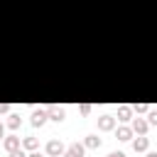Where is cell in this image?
<instances>
[{
	"instance_id": "6da1fadb",
	"label": "cell",
	"mask_w": 157,
	"mask_h": 157,
	"mask_svg": "<svg viewBox=\"0 0 157 157\" xmlns=\"http://www.w3.org/2000/svg\"><path fill=\"white\" fill-rule=\"evenodd\" d=\"M64 142H59V140H49L47 142V155H52V157H61L64 155Z\"/></svg>"
},
{
	"instance_id": "7a4b0ae2",
	"label": "cell",
	"mask_w": 157,
	"mask_h": 157,
	"mask_svg": "<svg viewBox=\"0 0 157 157\" xmlns=\"http://www.w3.org/2000/svg\"><path fill=\"white\" fill-rule=\"evenodd\" d=\"M44 110H47V118H52V120H56V123H61V120L66 118L64 108H54V105H47Z\"/></svg>"
},
{
	"instance_id": "3957f363",
	"label": "cell",
	"mask_w": 157,
	"mask_h": 157,
	"mask_svg": "<svg viewBox=\"0 0 157 157\" xmlns=\"http://www.w3.org/2000/svg\"><path fill=\"white\" fill-rule=\"evenodd\" d=\"M2 147H5L7 152L20 150V137H17V135H7V137H2Z\"/></svg>"
},
{
	"instance_id": "277c9868",
	"label": "cell",
	"mask_w": 157,
	"mask_h": 157,
	"mask_svg": "<svg viewBox=\"0 0 157 157\" xmlns=\"http://www.w3.org/2000/svg\"><path fill=\"white\" fill-rule=\"evenodd\" d=\"M115 128V118L113 115H101L98 118V130H113Z\"/></svg>"
},
{
	"instance_id": "5b68a950",
	"label": "cell",
	"mask_w": 157,
	"mask_h": 157,
	"mask_svg": "<svg viewBox=\"0 0 157 157\" xmlns=\"http://www.w3.org/2000/svg\"><path fill=\"white\" fill-rule=\"evenodd\" d=\"M147 147H150V137L140 135V137H135V140H132V150H135V152H145Z\"/></svg>"
},
{
	"instance_id": "8992f818",
	"label": "cell",
	"mask_w": 157,
	"mask_h": 157,
	"mask_svg": "<svg viewBox=\"0 0 157 157\" xmlns=\"http://www.w3.org/2000/svg\"><path fill=\"white\" fill-rule=\"evenodd\" d=\"M44 123H47V110H44V108H42V110H34V113H32V125H34V128H42Z\"/></svg>"
},
{
	"instance_id": "52a82bcc",
	"label": "cell",
	"mask_w": 157,
	"mask_h": 157,
	"mask_svg": "<svg viewBox=\"0 0 157 157\" xmlns=\"http://www.w3.org/2000/svg\"><path fill=\"white\" fill-rule=\"evenodd\" d=\"M147 128H150V125H147V120H142V118H135L130 130H132V132H140V135H145V132H147Z\"/></svg>"
},
{
	"instance_id": "ba28073f",
	"label": "cell",
	"mask_w": 157,
	"mask_h": 157,
	"mask_svg": "<svg viewBox=\"0 0 157 157\" xmlns=\"http://www.w3.org/2000/svg\"><path fill=\"white\" fill-rule=\"evenodd\" d=\"M130 118H132V108H130V105H120L115 120H130Z\"/></svg>"
},
{
	"instance_id": "9c48e42d",
	"label": "cell",
	"mask_w": 157,
	"mask_h": 157,
	"mask_svg": "<svg viewBox=\"0 0 157 157\" xmlns=\"http://www.w3.org/2000/svg\"><path fill=\"white\" fill-rule=\"evenodd\" d=\"M115 135H118V140H130V137H132V130H130L128 125H120V128L115 130Z\"/></svg>"
},
{
	"instance_id": "30bf717a",
	"label": "cell",
	"mask_w": 157,
	"mask_h": 157,
	"mask_svg": "<svg viewBox=\"0 0 157 157\" xmlns=\"http://www.w3.org/2000/svg\"><path fill=\"white\" fill-rule=\"evenodd\" d=\"M20 147H25V150H29V152H32V150H37V147H39V142H37V137H25V140L20 142Z\"/></svg>"
},
{
	"instance_id": "8fae6325",
	"label": "cell",
	"mask_w": 157,
	"mask_h": 157,
	"mask_svg": "<svg viewBox=\"0 0 157 157\" xmlns=\"http://www.w3.org/2000/svg\"><path fill=\"white\" fill-rule=\"evenodd\" d=\"M83 147H91V150L101 147V137H98V135H88V137H86V142H83Z\"/></svg>"
},
{
	"instance_id": "7c38bea8",
	"label": "cell",
	"mask_w": 157,
	"mask_h": 157,
	"mask_svg": "<svg viewBox=\"0 0 157 157\" xmlns=\"http://www.w3.org/2000/svg\"><path fill=\"white\" fill-rule=\"evenodd\" d=\"M69 152H71L74 157H83V152H86V147H83V145H78V142H74V145L69 147Z\"/></svg>"
},
{
	"instance_id": "4fadbf2b",
	"label": "cell",
	"mask_w": 157,
	"mask_h": 157,
	"mask_svg": "<svg viewBox=\"0 0 157 157\" xmlns=\"http://www.w3.org/2000/svg\"><path fill=\"white\" fill-rule=\"evenodd\" d=\"M20 123H22V120H20V115H10V118H7V128H10V130H17V128H20Z\"/></svg>"
},
{
	"instance_id": "5bb4252c",
	"label": "cell",
	"mask_w": 157,
	"mask_h": 157,
	"mask_svg": "<svg viewBox=\"0 0 157 157\" xmlns=\"http://www.w3.org/2000/svg\"><path fill=\"white\" fill-rule=\"evenodd\" d=\"M155 123H157V113H155V110H152V113H150V115H147V125H155Z\"/></svg>"
},
{
	"instance_id": "9a60e30c",
	"label": "cell",
	"mask_w": 157,
	"mask_h": 157,
	"mask_svg": "<svg viewBox=\"0 0 157 157\" xmlns=\"http://www.w3.org/2000/svg\"><path fill=\"white\" fill-rule=\"evenodd\" d=\"M10 157H27V155H25V150L20 147V150H15V152H10Z\"/></svg>"
},
{
	"instance_id": "2e32d148",
	"label": "cell",
	"mask_w": 157,
	"mask_h": 157,
	"mask_svg": "<svg viewBox=\"0 0 157 157\" xmlns=\"http://www.w3.org/2000/svg\"><path fill=\"white\" fill-rule=\"evenodd\" d=\"M7 110H10V105L7 103H0V113H7Z\"/></svg>"
},
{
	"instance_id": "e0dca14e",
	"label": "cell",
	"mask_w": 157,
	"mask_h": 157,
	"mask_svg": "<svg viewBox=\"0 0 157 157\" xmlns=\"http://www.w3.org/2000/svg\"><path fill=\"white\" fill-rule=\"evenodd\" d=\"M27 157H44V155H42V152H37V150H32V152H29Z\"/></svg>"
},
{
	"instance_id": "ac0fdd59",
	"label": "cell",
	"mask_w": 157,
	"mask_h": 157,
	"mask_svg": "<svg viewBox=\"0 0 157 157\" xmlns=\"http://www.w3.org/2000/svg\"><path fill=\"white\" fill-rule=\"evenodd\" d=\"M2 135H5V123L0 120V140H2Z\"/></svg>"
},
{
	"instance_id": "d6986e66",
	"label": "cell",
	"mask_w": 157,
	"mask_h": 157,
	"mask_svg": "<svg viewBox=\"0 0 157 157\" xmlns=\"http://www.w3.org/2000/svg\"><path fill=\"white\" fill-rule=\"evenodd\" d=\"M108 157H125V152H110Z\"/></svg>"
},
{
	"instance_id": "ffe728a7",
	"label": "cell",
	"mask_w": 157,
	"mask_h": 157,
	"mask_svg": "<svg viewBox=\"0 0 157 157\" xmlns=\"http://www.w3.org/2000/svg\"><path fill=\"white\" fill-rule=\"evenodd\" d=\"M61 157H74V155H71L69 150H64V155H61Z\"/></svg>"
},
{
	"instance_id": "44dd1931",
	"label": "cell",
	"mask_w": 157,
	"mask_h": 157,
	"mask_svg": "<svg viewBox=\"0 0 157 157\" xmlns=\"http://www.w3.org/2000/svg\"><path fill=\"white\" fill-rule=\"evenodd\" d=\"M147 157H157V155H155V152H147Z\"/></svg>"
}]
</instances>
